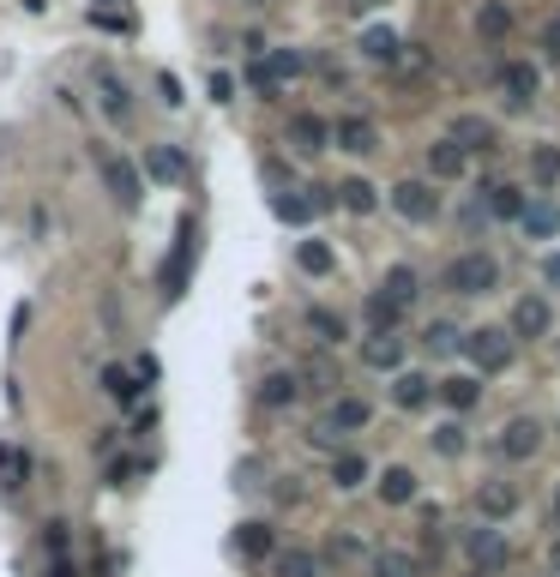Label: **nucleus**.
<instances>
[{
	"label": "nucleus",
	"mask_w": 560,
	"mask_h": 577,
	"mask_svg": "<svg viewBox=\"0 0 560 577\" xmlns=\"http://www.w3.org/2000/svg\"><path fill=\"white\" fill-rule=\"evenodd\" d=\"M495 283H500V265H495L488 253H458L452 265L440 271V289H446V296H488Z\"/></svg>",
	"instance_id": "f257e3e1"
},
{
	"label": "nucleus",
	"mask_w": 560,
	"mask_h": 577,
	"mask_svg": "<svg viewBox=\"0 0 560 577\" xmlns=\"http://www.w3.org/2000/svg\"><path fill=\"white\" fill-rule=\"evenodd\" d=\"M464 355L476 361V373H507L512 355H519V337L500 331V325H483V331H464Z\"/></svg>",
	"instance_id": "f03ea898"
},
{
	"label": "nucleus",
	"mask_w": 560,
	"mask_h": 577,
	"mask_svg": "<svg viewBox=\"0 0 560 577\" xmlns=\"http://www.w3.org/2000/svg\"><path fill=\"white\" fill-rule=\"evenodd\" d=\"M301 54L296 49H272V54H253V66H248V85L260 90V97H277V90L289 85V78H301Z\"/></svg>",
	"instance_id": "7ed1b4c3"
},
{
	"label": "nucleus",
	"mask_w": 560,
	"mask_h": 577,
	"mask_svg": "<svg viewBox=\"0 0 560 577\" xmlns=\"http://www.w3.org/2000/svg\"><path fill=\"white\" fill-rule=\"evenodd\" d=\"M464 553H470V565H476V577H500L507 572V560H512V548H507V536H500L495 524H476L464 536Z\"/></svg>",
	"instance_id": "20e7f679"
},
{
	"label": "nucleus",
	"mask_w": 560,
	"mask_h": 577,
	"mask_svg": "<svg viewBox=\"0 0 560 577\" xmlns=\"http://www.w3.org/2000/svg\"><path fill=\"white\" fill-rule=\"evenodd\" d=\"M391 205L410 223H434L440 217V192H434V180H398V187H391Z\"/></svg>",
	"instance_id": "39448f33"
},
{
	"label": "nucleus",
	"mask_w": 560,
	"mask_h": 577,
	"mask_svg": "<svg viewBox=\"0 0 560 577\" xmlns=\"http://www.w3.org/2000/svg\"><path fill=\"white\" fill-rule=\"evenodd\" d=\"M446 139H452L464 156H495L500 151V127H495V121H483V115H458Z\"/></svg>",
	"instance_id": "423d86ee"
},
{
	"label": "nucleus",
	"mask_w": 560,
	"mask_h": 577,
	"mask_svg": "<svg viewBox=\"0 0 560 577\" xmlns=\"http://www.w3.org/2000/svg\"><path fill=\"white\" fill-rule=\"evenodd\" d=\"M495 78H500V97H507L512 109H531L536 97H543V73H536L531 61H507Z\"/></svg>",
	"instance_id": "0eeeda50"
},
{
	"label": "nucleus",
	"mask_w": 560,
	"mask_h": 577,
	"mask_svg": "<svg viewBox=\"0 0 560 577\" xmlns=\"http://www.w3.org/2000/svg\"><path fill=\"white\" fill-rule=\"evenodd\" d=\"M536 451H543V422H536V415H512V422L500 427V457L524 463V457H536Z\"/></svg>",
	"instance_id": "6e6552de"
},
{
	"label": "nucleus",
	"mask_w": 560,
	"mask_h": 577,
	"mask_svg": "<svg viewBox=\"0 0 560 577\" xmlns=\"http://www.w3.org/2000/svg\"><path fill=\"white\" fill-rule=\"evenodd\" d=\"M332 145H338V151H350V156H368V151H379V127L368 115H338Z\"/></svg>",
	"instance_id": "1a4fd4ad"
},
{
	"label": "nucleus",
	"mask_w": 560,
	"mask_h": 577,
	"mask_svg": "<svg viewBox=\"0 0 560 577\" xmlns=\"http://www.w3.org/2000/svg\"><path fill=\"white\" fill-rule=\"evenodd\" d=\"M103 187L115 192L121 211H133L139 205V192H145V180H139V168H133L127 156H103Z\"/></svg>",
	"instance_id": "9d476101"
},
{
	"label": "nucleus",
	"mask_w": 560,
	"mask_h": 577,
	"mask_svg": "<svg viewBox=\"0 0 560 577\" xmlns=\"http://www.w3.org/2000/svg\"><path fill=\"white\" fill-rule=\"evenodd\" d=\"M368 422H374V410H368L362 398H332L326 422H320V439H332V434H362Z\"/></svg>",
	"instance_id": "9b49d317"
},
{
	"label": "nucleus",
	"mask_w": 560,
	"mask_h": 577,
	"mask_svg": "<svg viewBox=\"0 0 560 577\" xmlns=\"http://www.w3.org/2000/svg\"><path fill=\"white\" fill-rule=\"evenodd\" d=\"M548 331H555V308H548L543 296H524L519 308H512V337H531L536 343V337H548Z\"/></svg>",
	"instance_id": "f8f14e48"
},
{
	"label": "nucleus",
	"mask_w": 560,
	"mask_h": 577,
	"mask_svg": "<svg viewBox=\"0 0 560 577\" xmlns=\"http://www.w3.org/2000/svg\"><path fill=\"white\" fill-rule=\"evenodd\" d=\"M476 512H483V524L512 517L519 512V488H512V481H483V488H476Z\"/></svg>",
	"instance_id": "ddd939ff"
},
{
	"label": "nucleus",
	"mask_w": 560,
	"mask_h": 577,
	"mask_svg": "<svg viewBox=\"0 0 560 577\" xmlns=\"http://www.w3.org/2000/svg\"><path fill=\"white\" fill-rule=\"evenodd\" d=\"M289 145H296V156H320L332 145V127L320 115H289Z\"/></svg>",
	"instance_id": "4468645a"
},
{
	"label": "nucleus",
	"mask_w": 560,
	"mask_h": 577,
	"mask_svg": "<svg viewBox=\"0 0 560 577\" xmlns=\"http://www.w3.org/2000/svg\"><path fill=\"white\" fill-rule=\"evenodd\" d=\"M362 361H368V367H374V373H398V367H405V337L374 331V337H368V343H362Z\"/></svg>",
	"instance_id": "2eb2a0df"
},
{
	"label": "nucleus",
	"mask_w": 560,
	"mask_h": 577,
	"mask_svg": "<svg viewBox=\"0 0 560 577\" xmlns=\"http://www.w3.org/2000/svg\"><path fill=\"white\" fill-rule=\"evenodd\" d=\"M379 296H386L391 308L405 313V308H416V296H422V277H416L410 265H391V271H386V283H379Z\"/></svg>",
	"instance_id": "dca6fc26"
},
{
	"label": "nucleus",
	"mask_w": 560,
	"mask_h": 577,
	"mask_svg": "<svg viewBox=\"0 0 560 577\" xmlns=\"http://www.w3.org/2000/svg\"><path fill=\"white\" fill-rule=\"evenodd\" d=\"M97 97H103V115L109 121H127L133 103H127V85H121L115 66H97Z\"/></svg>",
	"instance_id": "f3484780"
},
{
	"label": "nucleus",
	"mask_w": 560,
	"mask_h": 577,
	"mask_svg": "<svg viewBox=\"0 0 560 577\" xmlns=\"http://www.w3.org/2000/svg\"><path fill=\"white\" fill-rule=\"evenodd\" d=\"M145 175L175 187V180H187V156L175 151V145H151V151H145Z\"/></svg>",
	"instance_id": "a211bd4d"
},
{
	"label": "nucleus",
	"mask_w": 560,
	"mask_h": 577,
	"mask_svg": "<svg viewBox=\"0 0 560 577\" xmlns=\"http://www.w3.org/2000/svg\"><path fill=\"white\" fill-rule=\"evenodd\" d=\"M464 168H470V156L458 151L452 139H434V145H428V175H434V180H458Z\"/></svg>",
	"instance_id": "6ab92c4d"
},
{
	"label": "nucleus",
	"mask_w": 560,
	"mask_h": 577,
	"mask_svg": "<svg viewBox=\"0 0 560 577\" xmlns=\"http://www.w3.org/2000/svg\"><path fill=\"white\" fill-rule=\"evenodd\" d=\"M428 398H434L428 373H398V379H391V403H398V410H422Z\"/></svg>",
	"instance_id": "aec40b11"
},
{
	"label": "nucleus",
	"mask_w": 560,
	"mask_h": 577,
	"mask_svg": "<svg viewBox=\"0 0 560 577\" xmlns=\"http://www.w3.org/2000/svg\"><path fill=\"white\" fill-rule=\"evenodd\" d=\"M296 391H301L296 373H265V379H260V410H289Z\"/></svg>",
	"instance_id": "412c9836"
},
{
	"label": "nucleus",
	"mask_w": 560,
	"mask_h": 577,
	"mask_svg": "<svg viewBox=\"0 0 560 577\" xmlns=\"http://www.w3.org/2000/svg\"><path fill=\"white\" fill-rule=\"evenodd\" d=\"M187 253H194V229L182 223V235H175V253H170V265H163V296H182V283H187Z\"/></svg>",
	"instance_id": "4be33fe9"
},
{
	"label": "nucleus",
	"mask_w": 560,
	"mask_h": 577,
	"mask_svg": "<svg viewBox=\"0 0 560 577\" xmlns=\"http://www.w3.org/2000/svg\"><path fill=\"white\" fill-rule=\"evenodd\" d=\"M235 548H241V560H272L277 536H272V524H241L235 529Z\"/></svg>",
	"instance_id": "5701e85b"
},
{
	"label": "nucleus",
	"mask_w": 560,
	"mask_h": 577,
	"mask_svg": "<svg viewBox=\"0 0 560 577\" xmlns=\"http://www.w3.org/2000/svg\"><path fill=\"white\" fill-rule=\"evenodd\" d=\"M519 223H524V235H531V241H548V235L560 229V211L548 205V199H531V205L519 211Z\"/></svg>",
	"instance_id": "b1692460"
},
{
	"label": "nucleus",
	"mask_w": 560,
	"mask_h": 577,
	"mask_svg": "<svg viewBox=\"0 0 560 577\" xmlns=\"http://www.w3.org/2000/svg\"><path fill=\"white\" fill-rule=\"evenodd\" d=\"M379 500H386V505H410V500H416V475H410L405 463H391V469L379 475Z\"/></svg>",
	"instance_id": "393cba45"
},
{
	"label": "nucleus",
	"mask_w": 560,
	"mask_h": 577,
	"mask_svg": "<svg viewBox=\"0 0 560 577\" xmlns=\"http://www.w3.org/2000/svg\"><path fill=\"white\" fill-rule=\"evenodd\" d=\"M362 54H368V61H398V54H405V42H398V30H391V25H374V30H362Z\"/></svg>",
	"instance_id": "a878e982"
},
{
	"label": "nucleus",
	"mask_w": 560,
	"mask_h": 577,
	"mask_svg": "<svg viewBox=\"0 0 560 577\" xmlns=\"http://www.w3.org/2000/svg\"><path fill=\"white\" fill-rule=\"evenodd\" d=\"M362 481H368V457H356V451H338V457H332V488L350 493V488H362Z\"/></svg>",
	"instance_id": "bb28decb"
},
{
	"label": "nucleus",
	"mask_w": 560,
	"mask_h": 577,
	"mask_svg": "<svg viewBox=\"0 0 560 577\" xmlns=\"http://www.w3.org/2000/svg\"><path fill=\"white\" fill-rule=\"evenodd\" d=\"M272 572L277 577H320V560L308 548H289V553H272Z\"/></svg>",
	"instance_id": "cd10ccee"
},
{
	"label": "nucleus",
	"mask_w": 560,
	"mask_h": 577,
	"mask_svg": "<svg viewBox=\"0 0 560 577\" xmlns=\"http://www.w3.org/2000/svg\"><path fill=\"white\" fill-rule=\"evenodd\" d=\"M476 30H483L488 42H500V37L512 30V13L500 7V0H483V13H476Z\"/></svg>",
	"instance_id": "c85d7f7f"
},
{
	"label": "nucleus",
	"mask_w": 560,
	"mask_h": 577,
	"mask_svg": "<svg viewBox=\"0 0 560 577\" xmlns=\"http://www.w3.org/2000/svg\"><path fill=\"white\" fill-rule=\"evenodd\" d=\"M0 481H7V488H25L30 481V457L18 446H0Z\"/></svg>",
	"instance_id": "c756f323"
},
{
	"label": "nucleus",
	"mask_w": 560,
	"mask_h": 577,
	"mask_svg": "<svg viewBox=\"0 0 560 577\" xmlns=\"http://www.w3.org/2000/svg\"><path fill=\"white\" fill-rule=\"evenodd\" d=\"M338 199H344V211H356V217H368V211L379 205V192L368 187V180H344V187H338Z\"/></svg>",
	"instance_id": "7c9ffc66"
},
{
	"label": "nucleus",
	"mask_w": 560,
	"mask_h": 577,
	"mask_svg": "<svg viewBox=\"0 0 560 577\" xmlns=\"http://www.w3.org/2000/svg\"><path fill=\"white\" fill-rule=\"evenodd\" d=\"M531 180H536V187L560 180V145H536V151H531Z\"/></svg>",
	"instance_id": "2f4dec72"
},
{
	"label": "nucleus",
	"mask_w": 560,
	"mask_h": 577,
	"mask_svg": "<svg viewBox=\"0 0 560 577\" xmlns=\"http://www.w3.org/2000/svg\"><path fill=\"white\" fill-rule=\"evenodd\" d=\"M422 343H428V355H452V349H464V337H458V325L434 319L428 331H422Z\"/></svg>",
	"instance_id": "473e14b6"
},
{
	"label": "nucleus",
	"mask_w": 560,
	"mask_h": 577,
	"mask_svg": "<svg viewBox=\"0 0 560 577\" xmlns=\"http://www.w3.org/2000/svg\"><path fill=\"white\" fill-rule=\"evenodd\" d=\"M440 398L452 403L458 415H464V410H476V398H483V385H476V379H446V385H440Z\"/></svg>",
	"instance_id": "72a5a7b5"
},
{
	"label": "nucleus",
	"mask_w": 560,
	"mask_h": 577,
	"mask_svg": "<svg viewBox=\"0 0 560 577\" xmlns=\"http://www.w3.org/2000/svg\"><path fill=\"white\" fill-rule=\"evenodd\" d=\"M374 577H416V560L398 553V548H386V553H374Z\"/></svg>",
	"instance_id": "f704fd0d"
},
{
	"label": "nucleus",
	"mask_w": 560,
	"mask_h": 577,
	"mask_svg": "<svg viewBox=\"0 0 560 577\" xmlns=\"http://www.w3.org/2000/svg\"><path fill=\"white\" fill-rule=\"evenodd\" d=\"M301 271H308V277H326V271H332V247L326 241H301Z\"/></svg>",
	"instance_id": "c9c22d12"
},
{
	"label": "nucleus",
	"mask_w": 560,
	"mask_h": 577,
	"mask_svg": "<svg viewBox=\"0 0 560 577\" xmlns=\"http://www.w3.org/2000/svg\"><path fill=\"white\" fill-rule=\"evenodd\" d=\"M308 325L320 331V343H344V319L332 308H308Z\"/></svg>",
	"instance_id": "e433bc0d"
},
{
	"label": "nucleus",
	"mask_w": 560,
	"mask_h": 577,
	"mask_svg": "<svg viewBox=\"0 0 560 577\" xmlns=\"http://www.w3.org/2000/svg\"><path fill=\"white\" fill-rule=\"evenodd\" d=\"M103 391H109L115 403H133V398H139V385H133L127 367H103Z\"/></svg>",
	"instance_id": "4c0bfd02"
},
{
	"label": "nucleus",
	"mask_w": 560,
	"mask_h": 577,
	"mask_svg": "<svg viewBox=\"0 0 560 577\" xmlns=\"http://www.w3.org/2000/svg\"><path fill=\"white\" fill-rule=\"evenodd\" d=\"M434 451H440V457H458V451H464V422H440V427H434Z\"/></svg>",
	"instance_id": "58836bf2"
},
{
	"label": "nucleus",
	"mask_w": 560,
	"mask_h": 577,
	"mask_svg": "<svg viewBox=\"0 0 560 577\" xmlns=\"http://www.w3.org/2000/svg\"><path fill=\"white\" fill-rule=\"evenodd\" d=\"M301 379H308V385H313V391H332V385H338V367H332V361H326V355H313V361H308V367H301Z\"/></svg>",
	"instance_id": "ea45409f"
},
{
	"label": "nucleus",
	"mask_w": 560,
	"mask_h": 577,
	"mask_svg": "<svg viewBox=\"0 0 560 577\" xmlns=\"http://www.w3.org/2000/svg\"><path fill=\"white\" fill-rule=\"evenodd\" d=\"M488 211H495V217H519V211H524V192H519V187H495Z\"/></svg>",
	"instance_id": "a19ab883"
},
{
	"label": "nucleus",
	"mask_w": 560,
	"mask_h": 577,
	"mask_svg": "<svg viewBox=\"0 0 560 577\" xmlns=\"http://www.w3.org/2000/svg\"><path fill=\"white\" fill-rule=\"evenodd\" d=\"M313 205H320V199H272V211H277L284 223H308Z\"/></svg>",
	"instance_id": "79ce46f5"
},
{
	"label": "nucleus",
	"mask_w": 560,
	"mask_h": 577,
	"mask_svg": "<svg viewBox=\"0 0 560 577\" xmlns=\"http://www.w3.org/2000/svg\"><path fill=\"white\" fill-rule=\"evenodd\" d=\"M368 319H374V331H391V325H398V308H391L386 296H368Z\"/></svg>",
	"instance_id": "37998d69"
},
{
	"label": "nucleus",
	"mask_w": 560,
	"mask_h": 577,
	"mask_svg": "<svg viewBox=\"0 0 560 577\" xmlns=\"http://www.w3.org/2000/svg\"><path fill=\"white\" fill-rule=\"evenodd\" d=\"M543 54H548V61H560V13L543 25Z\"/></svg>",
	"instance_id": "c03bdc74"
},
{
	"label": "nucleus",
	"mask_w": 560,
	"mask_h": 577,
	"mask_svg": "<svg viewBox=\"0 0 560 577\" xmlns=\"http://www.w3.org/2000/svg\"><path fill=\"white\" fill-rule=\"evenodd\" d=\"M42 548L61 560V553H66V524H49V529H42Z\"/></svg>",
	"instance_id": "a18cd8bd"
},
{
	"label": "nucleus",
	"mask_w": 560,
	"mask_h": 577,
	"mask_svg": "<svg viewBox=\"0 0 560 577\" xmlns=\"http://www.w3.org/2000/svg\"><path fill=\"white\" fill-rule=\"evenodd\" d=\"M543 283H548V289H560V253L543 259Z\"/></svg>",
	"instance_id": "49530a36"
},
{
	"label": "nucleus",
	"mask_w": 560,
	"mask_h": 577,
	"mask_svg": "<svg viewBox=\"0 0 560 577\" xmlns=\"http://www.w3.org/2000/svg\"><path fill=\"white\" fill-rule=\"evenodd\" d=\"M49 577H78V572H73L66 560H54V565H49Z\"/></svg>",
	"instance_id": "de8ad7c7"
},
{
	"label": "nucleus",
	"mask_w": 560,
	"mask_h": 577,
	"mask_svg": "<svg viewBox=\"0 0 560 577\" xmlns=\"http://www.w3.org/2000/svg\"><path fill=\"white\" fill-rule=\"evenodd\" d=\"M548 572L560 577V541H555V548H548Z\"/></svg>",
	"instance_id": "09e8293b"
},
{
	"label": "nucleus",
	"mask_w": 560,
	"mask_h": 577,
	"mask_svg": "<svg viewBox=\"0 0 560 577\" xmlns=\"http://www.w3.org/2000/svg\"><path fill=\"white\" fill-rule=\"evenodd\" d=\"M344 7H350V13H368V7H374V0H344Z\"/></svg>",
	"instance_id": "8fccbe9b"
},
{
	"label": "nucleus",
	"mask_w": 560,
	"mask_h": 577,
	"mask_svg": "<svg viewBox=\"0 0 560 577\" xmlns=\"http://www.w3.org/2000/svg\"><path fill=\"white\" fill-rule=\"evenodd\" d=\"M555 517H560V481H555Z\"/></svg>",
	"instance_id": "3c124183"
}]
</instances>
